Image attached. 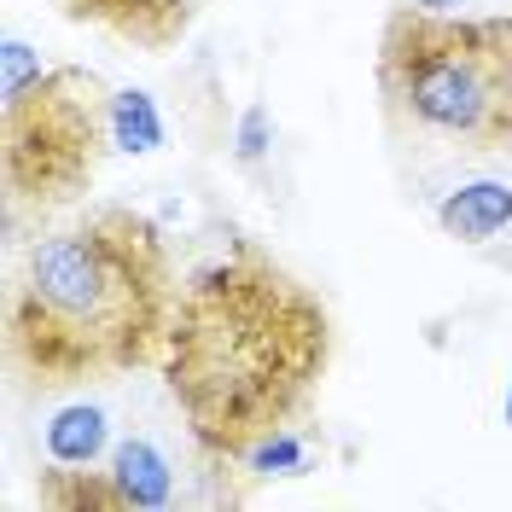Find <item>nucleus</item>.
Returning a JSON list of instances; mask_svg holds the SVG:
<instances>
[{"label": "nucleus", "mask_w": 512, "mask_h": 512, "mask_svg": "<svg viewBox=\"0 0 512 512\" xmlns=\"http://www.w3.org/2000/svg\"><path fill=\"white\" fill-rule=\"evenodd\" d=\"M332 355V320L315 291L256 251L192 268L163 332V379L192 437L216 460H239L280 431L315 390Z\"/></svg>", "instance_id": "f257e3e1"}, {"label": "nucleus", "mask_w": 512, "mask_h": 512, "mask_svg": "<svg viewBox=\"0 0 512 512\" xmlns=\"http://www.w3.org/2000/svg\"><path fill=\"white\" fill-rule=\"evenodd\" d=\"M169 315L175 286L158 222L99 210L30 251L6 303V350L41 384L123 373L163 350Z\"/></svg>", "instance_id": "f03ea898"}, {"label": "nucleus", "mask_w": 512, "mask_h": 512, "mask_svg": "<svg viewBox=\"0 0 512 512\" xmlns=\"http://www.w3.org/2000/svg\"><path fill=\"white\" fill-rule=\"evenodd\" d=\"M379 88L402 123L460 146H512V18L396 6L379 41Z\"/></svg>", "instance_id": "7ed1b4c3"}, {"label": "nucleus", "mask_w": 512, "mask_h": 512, "mask_svg": "<svg viewBox=\"0 0 512 512\" xmlns=\"http://www.w3.org/2000/svg\"><path fill=\"white\" fill-rule=\"evenodd\" d=\"M99 82L82 70H47L30 94L0 99L6 111V187L30 198H64L94 175V152L105 134Z\"/></svg>", "instance_id": "20e7f679"}, {"label": "nucleus", "mask_w": 512, "mask_h": 512, "mask_svg": "<svg viewBox=\"0 0 512 512\" xmlns=\"http://www.w3.org/2000/svg\"><path fill=\"white\" fill-rule=\"evenodd\" d=\"M437 227L454 245H489L512 227V181L501 175H472L437 198Z\"/></svg>", "instance_id": "39448f33"}, {"label": "nucleus", "mask_w": 512, "mask_h": 512, "mask_svg": "<svg viewBox=\"0 0 512 512\" xmlns=\"http://www.w3.org/2000/svg\"><path fill=\"white\" fill-rule=\"evenodd\" d=\"M105 489H111V507L158 512L175 501V466H169V454L152 437H123V443L111 448Z\"/></svg>", "instance_id": "423d86ee"}, {"label": "nucleus", "mask_w": 512, "mask_h": 512, "mask_svg": "<svg viewBox=\"0 0 512 512\" xmlns=\"http://www.w3.org/2000/svg\"><path fill=\"white\" fill-rule=\"evenodd\" d=\"M41 448H47V460L59 472H94L99 460L117 448L111 443V414L99 402H64L41 425Z\"/></svg>", "instance_id": "0eeeda50"}, {"label": "nucleus", "mask_w": 512, "mask_h": 512, "mask_svg": "<svg viewBox=\"0 0 512 512\" xmlns=\"http://www.w3.org/2000/svg\"><path fill=\"white\" fill-rule=\"evenodd\" d=\"M76 18H94L105 30L134 41H169L187 24V0H64Z\"/></svg>", "instance_id": "6e6552de"}, {"label": "nucleus", "mask_w": 512, "mask_h": 512, "mask_svg": "<svg viewBox=\"0 0 512 512\" xmlns=\"http://www.w3.org/2000/svg\"><path fill=\"white\" fill-rule=\"evenodd\" d=\"M105 134H111V146L123 158H152V152H163L169 123H163L152 88H117L111 105H105Z\"/></svg>", "instance_id": "1a4fd4ad"}, {"label": "nucleus", "mask_w": 512, "mask_h": 512, "mask_svg": "<svg viewBox=\"0 0 512 512\" xmlns=\"http://www.w3.org/2000/svg\"><path fill=\"white\" fill-rule=\"evenodd\" d=\"M239 460H245V472H251V478H303V472H309V437L280 425V431L256 437Z\"/></svg>", "instance_id": "9d476101"}, {"label": "nucleus", "mask_w": 512, "mask_h": 512, "mask_svg": "<svg viewBox=\"0 0 512 512\" xmlns=\"http://www.w3.org/2000/svg\"><path fill=\"white\" fill-rule=\"evenodd\" d=\"M53 64L35 53L24 35H6V47H0V99H18V94H30L35 82L47 76Z\"/></svg>", "instance_id": "9b49d317"}, {"label": "nucleus", "mask_w": 512, "mask_h": 512, "mask_svg": "<svg viewBox=\"0 0 512 512\" xmlns=\"http://www.w3.org/2000/svg\"><path fill=\"white\" fill-rule=\"evenodd\" d=\"M268 152H274V117H268V105H245L239 123H233V158L256 169Z\"/></svg>", "instance_id": "f8f14e48"}, {"label": "nucleus", "mask_w": 512, "mask_h": 512, "mask_svg": "<svg viewBox=\"0 0 512 512\" xmlns=\"http://www.w3.org/2000/svg\"><path fill=\"white\" fill-rule=\"evenodd\" d=\"M408 6H425V12H448L454 0H408Z\"/></svg>", "instance_id": "ddd939ff"}, {"label": "nucleus", "mask_w": 512, "mask_h": 512, "mask_svg": "<svg viewBox=\"0 0 512 512\" xmlns=\"http://www.w3.org/2000/svg\"><path fill=\"white\" fill-rule=\"evenodd\" d=\"M507 425H512V373H507Z\"/></svg>", "instance_id": "4468645a"}]
</instances>
